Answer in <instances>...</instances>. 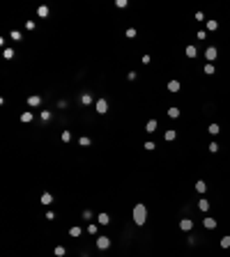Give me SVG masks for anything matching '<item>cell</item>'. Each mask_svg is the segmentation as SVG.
Segmentation results:
<instances>
[{"label":"cell","instance_id":"1","mask_svg":"<svg viewBox=\"0 0 230 257\" xmlns=\"http://www.w3.org/2000/svg\"><path fill=\"white\" fill-rule=\"evenodd\" d=\"M145 220H147V209H145L143 202H138V204L133 207V223L136 225H145Z\"/></svg>","mask_w":230,"mask_h":257},{"label":"cell","instance_id":"2","mask_svg":"<svg viewBox=\"0 0 230 257\" xmlns=\"http://www.w3.org/2000/svg\"><path fill=\"white\" fill-rule=\"evenodd\" d=\"M94 108H97L99 115H106L108 112V101L106 99H97V101H94Z\"/></svg>","mask_w":230,"mask_h":257},{"label":"cell","instance_id":"3","mask_svg":"<svg viewBox=\"0 0 230 257\" xmlns=\"http://www.w3.org/2000/svg\"><path fill=\"white\" fill-rule=\"evenodd\" d=\"M97 248L99 250H108L111 248V239H108V237H97Z\"/></svg>","mask_w":230,"mask_h":257},{"label":"cell","instance_id":"4","mask_svg":"<svg viewBox=\"0 0 230 257\" xmlns=\"http://www.w3.org/2000/svg\"><path fill=\"white\" fill-rule=\"evenodd\" d=\"M28 106H30V108H39V106H42V96L39 94H30L28 96Z\"/></svg>","mask_w":230,"mask_h":257},{"label":"cell","instance_id":"5","mask_svg":"<svg viewBox=\"0 0 230 257\" xmlns=\"http://www.w3.org/2000/svg\"><path fill=\"white\" fill-rule=\"evenodd\" d=\"M216 55H219V53H216V48H214V46H209V48L205 51V58H207L209 62H214V60H216Z\"/></svg>","mask_w":230,"mask_h":257},{"label":"cell","instance_id":"6","mask_svg":"<svg viewBox=\"0 0 230 257\" xmlns=\"http://www.w3.org/2000/svg\"><path fill=\"white\" fill-rule=\"evenodd\" d=\"M48 14H51V9L46 7V5H39V7H37V16L46 18V16H48Z\"/></svg>","mask_w":230,"mask_h":257},{"label":"cell","instance_id":"7","mask_svg":"<svg viewBox=\"0 0 230 257\" xmlns=\"http://www.w3.org/2000/svg\"><path fill=\"white\" fill-rule=\"evenodd\" d=\"M97 223H99V225H108V223H111V216H108L106 211H104V214H99V216H97Z\"/></svg>","mask_w":230,"mask_h":257},{"label":"cell","instance_id":"8","mask_svg":"<svg viewBox=\"0 0 230 257\" xmlns=\"http://www.w3.org/2000/svg\"><path fill=\"white\" fill-rule=\"evenodd\" d=\"M191 227H193V223H191V220H189V218H184V220H179V230H184V232H189V230H191Z\"/></svg>","mask_w":230,"mask_h":257},{"label":"cell","instance_id":"9","mask_svg":"<svg viewBox=\"0 0 230 257\" xmlns=\"http://www.w3.org/2000/svg\"><path fill=\"white\" fill-rule=\"evenodd\" d=\"M69 234H71V237H74V239H78L81 234H83V230H81L78 225H74V227H69Z\"/></svg>","mask_w":230,"mask_h":257},{"label":"cell","instance_id":"10","mask_svg":"<svg viewBox=\"0 0 230 257\" xmlns=\"http://www.w3.org/2000/svg\"><path fill=\"white\" fill-rule=\"evenodd\" d=\"M145 131H147V133H154V131H157V120L147 122V124H145Z\"/></svg>","mask_w":230,"mask_h":257},{"label":"cell","instance_id":"11","mask_svg":"<svg viewBox=\"0 0 230 257\" xmlns=\"http://www.w3.org/2000/svg\"><path fill=\"white\" fill-rule=\"evenodd\" d=\"M92 101H94V99H92V94H90V92H85V94L81 96V103H83V106H90Z\"/></svg>","mask_w":230,"mask_h":257},{"label":"cell","instance_id":"12","mask_svg":"<svg viewBox=\"0 0 230 257\" xmlns=\"http://www.w3.org/2000/svg\"><path fill=\"white\" fill-rule=\"evenodd\" d=\"M14 55H16V53L12 51V48H5V51H2V58H5V60H14Z\"/></svg>","mask_w":230,"mask_h":257},{"label":"cell","instance_id":"13","mask_svg":"<svg viewBox=\"0 0 230 257\" xmlns=\"http://www.w3.org/2000/svg\"><path fill=\"white\" fill-rule=\"evenodd\" d=\"M168 90H170V92H179V80H170Z\"/></svg>","mask_w":230,"mask_h":257},{"label":"cell","instance_id":"14","mask_svg":"<svg viewBox=\"0 0 230 257\" xmlns=\"http://www.w3.org/2000/svg\"><path fill=\"white\" fill-rule=\"evenodd\" d=\"M21 122H23V124H28V122H32V112H30V110H26L23 115H21Z\"/></svg>","mask_w":230,"mask_h":257},{"label":"cell","instance_id":"15","mask_svg":"<svg viewBox=\"0 0 230 257\" xmlns=\"http://www.w3.org/2000/svg\"><path fill=\"white\" fill-rule=\"evenodd\" d=\"M168 117L177 120V117H179V108H175V106H173V108H168Z\"/></svg>","mask_w":230,"mask_h":257},{"label":"cell","instance_id":"16","mask_svg":"<svg viewBox=\"0 0 230 257\" xmlns=\"http://www.w3.org/2000/svg\"><path fill=\"white\" fill-rule=\"evenodd\" d=\"M198 51H196V46H186V58H196Z\"/></svg>","mask_w":230,"mask_h":257},{"label":"cell","instance_id":"17","mask_svg":"<svg viewBox=\"0 0 230 257\" xmlns=\"http://www.w3.org/2000/svg\"><path fill=\"white\" fill-rule=\"evenodd\" d=\"M51 202H53V195L51 193H44L42 195V204H51Z\"/></svg>","mask_w":230,"mask_h":257},{"label":"cell","instance_id":"18","mask_svg":"<svg viewBox=\"0 0 230 257\" xmlns=\"http://www.w3.org/2000/svg\"><path fill=\"white\" fill-rule=\"evenodd\" d=\"M205 227H207V230H214V227H216V220H214V218H205Z\"/></svg>","mask_w":230,"mask_h":257},{"label":"cell","instance_id":"19","mask_svg":"<svg viewBox=\"0 0 230 257\" xmlns=\"http://www.w3.org/2000/svg\"><path fill=\"white\" fill-rule=\"evenodd\" d=\"M78 142H81V147H90V145H92V140H90L88 136H81V140H78Z\"/></svg>","mask_w":230,"mask_h":257},{"label":"cell","instance_id":"20","mask_svg":"<svg viewBox=\"0 0 230 257\" xmlns=\"http://www.w3.org/2000/svg\"><path fill=\"white\" fill-rule=\"evenodd\" d=\"M207 131H209L212 136H216V133L221 131V126H219V124H209V128H207Z\"/></svg>","mask_w":230,"mask_h":257},{"label":"cell","instance_id":"21","mask_svg":"<svg viewBox=\"0 0 230 257\" xmlns=\"http://www.w3.org/2000/svg\"><path fill=\"white\" fill-rule=\"evenodd\" d=\"M53 253H55V257H64V253H67V250L62 248V246H55V250H53Z\"/></svg>","mask_w":230,"mask_h":257},{"label":"cell","instance_id":"22","mask_svg":"<svg viewBox=\"0 0 230 257\" xmlns=\"http://www.w3.org/2000/svg\"><path fill=\"white\" fill-rule=\"evenodd\" d=\"M9 37H12L14 42H21V39H23V37H21V32H18V30H12V34H9Z\"/></svg>","mask_w":230,"mask_h":257},{"label":"cell","instance_id":"23","mask_svg":"<svg viewBox=\"0 0 230 257\" xmlns=\"http://www.w3.org/2000/svg\"><path fill=\"white\" fill-rule=\"evenodd\" d=\"M198 207H200V211H207V209H209V202H207V200H200Z\"/></svg>","mask_w":230,"mask_h":257},{"label":"cell","instance_id":"24","mask_svg":"<svg viewBox=\"0 0 230 257\" xmlns=\"http://www.w3.org/2000/svg\"><path fill=\"white\" fill-rule=\"evenodd\" d=\"M136 37V28H127V39H133Z\"/></svg>","mask_w":230,"mask_h":257},{"label":"cell","instance_id":"25","mask_svg":"<svg viewBox=\"0 0 230 257\" xmlns=\"http://www.w3.org/2000/svg\"><path fill=\"white\" fill-rule=\"evenodd\" d=\"M205 188H207L205 181H198V184H196V191H198V193H205Z\"/></svg>","mask_w":230,"mask_h":257},{"label":"cell","instance_id":"26","mask_svg":"<svg viewBox=\"0 0 230 257\" xmlns=\"http://www.w3.org/2000/svg\"><path fill=\"white\" fill-rule=\"evenodd\" d=\"M175 131H173V128H168V131H166V140H175Z\"/></svg>","mask_w":230,"mask_h":257},{"label":"cell","instance_id":"27","mask_svg":"<svg viewBox=\"0 0 230 257\" xmlns=\"http://www.w3.org/2000/svg\"><path fill=\"white\" fill-rule=\"evenodd\" d=\"M127 5H129L127 0H115V7H120V9H124V7H127Z\"/></svg>","mask_w":230,"mask_h":257},{"label":"cell","instance_id":"28","mask_svg":"<svg viewBox=\"0 0 230 257\" xmlns=\"http://www.w3.org/2000/svg\"><path fill=\"white\" fill-rule=\"evenodd\" d=\"M205 74H214V64H212V62L205 64Z\"/></svg>","mask_w":230,"mask_h":257},{"label":"cell","instance_id":"29","mask_svg":"<svg viewBox=\"0 0 230 257\" xmlns=\"http://www.w3.org/2000/svg\"><path fill=\"white\" fill-rule=\"evenodd\" d=\"M62 140L69 142V140H71V131H62Z\"/></svg>","mask_w":230,"mask_h":257},{"label":"cell","instance_id":"30","mask_svg":"<svg viewBox=\"0 0 230 257\" xmlns=\"http://www.w3.org/2000/svg\"><path fill=\"white\" fill-rule=\"evenodd\" d=\"M216 28H219L216 21H207V30H216Z\"/></svg>","mask_w":230,"mask_h":257},{"label":"cell","instance_id":"31","mask_svg":"<svg viewBox=\"0 0 230 257\" xmlns=\"http://www.w3.org/2000/svg\"><path fill=\"white\" fill-rule=\"evenodd\" d=\"M42 120H44V122L51 120V110H42Z\"/></svg>","mask_w":230,"mask_h":257},{"label":"cell","instance_id":"32","mask_svg":"<svg viewBox=\"0 0 230 257\" xmlns=\"http://www.w3.org/2000/svg\"><path fill=\"white\" fill-rule=\"evenodd\" d=\"M143 147H145V149H147V152H152V149H154V147H157V145H154V142H152V140H147V142H145V145H143Z\"/></svg>","mask_w":230,"mask_h":257},{"label":"cell","instance_id":"33","mask_svg":"<svg viewBox=\"0 0 230 257\" xmlns=\"http://www.w3.org/2000/svg\"><path fill=\"white\" fill-rule=\"evenodd\" d=\"M221 246H223V248H230V237H223V239H221Z\"/></svg>","mask_w":230,"mask_h":257},{"label":"cell","instance_id":"34","mask_svg":"<svg viewBox=\"0 0 230 257\" xmlns=\"http://www.w3.org/2000/svg\"><path fill=\"white\" fill-rule=\"evenodd\" d=\"M88 234H97V225H88Z\"/></svg>","mask_w":230,"mask_h":257},{"label":"cell","instance_id":"35","mask_svg":"<svg viewBox=\"0 0 230 257\" xmlns=\"http://www.w3.org/2000/svg\"><path fill=\"white\" fill-rule=\"evenodd\" d=\"M83 218H85V220H90V218H92V211H90V209H85V211H83Z\"/></svg>","mask_w":230,"mask_h":257},{"label":"cell","instance_id":"36","mask_svg":"<svg viewBox=\"0 0 230 257\" xmlns=\"http://www.w3.org/2000/svg\"><path fill=\"white\" fill-rule=\"evenodd\" d=\"M26 28L28 30H35V21H26Z\"/></svg>","mask_w":230,"mask_h":257},{"label":"cell","instance_id":"37","mask_svg":"<svg viewBox=\"0 0 230 257\" xmlns=\"http://www.w3.org/2000/svg\"><path fill=\"white\" fill-rule=\"evenodd\" d=\"M209 152H214V154H216V152H219V145H216V142H212V145H209Z\"/></svg>","mask_w":230,"mask_h":257}]
</instances>
